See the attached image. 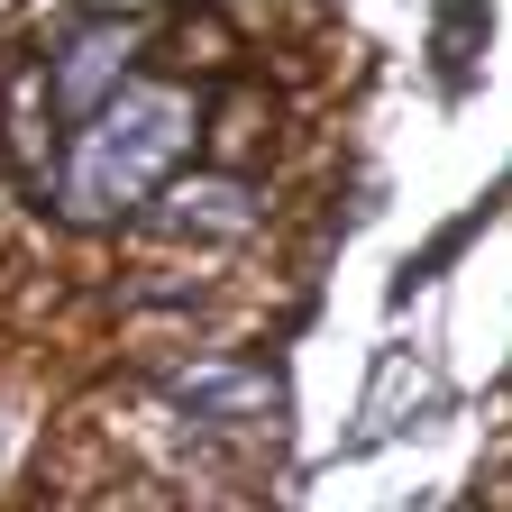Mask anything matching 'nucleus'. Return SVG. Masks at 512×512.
I'll use <instances>...</instances> for the list:
<instances>
[{
	"label": "nucleus",
	"instance_id": "obj_1",
	"mask_svg": "<svg viewBox=\"0 0 512 512\" xmlns=\"http://www.w3.org/2000/svg\"><path fill=\"white\" fill-rule=\"evenodd\" d=\"M192 138H202V101L183 83H138L128 74L101 110L74 119V147H64V174L46 183V211L74 220V229H110L192 156Z\"/></svg>",
	"mask_w": 512,
	"mask_h": 512
},
{
	"label": "nucleus",
	"instance_id": "obj_2",
	"mask_svg": "<svg viewBox=\"0 0 512 512\" xmlns=\"http://www.w3.org/2000/svg\"><path fill=\"white\" fill-rule=\"evenodd\" d=\"M138 46H147V28L119 19V10H74V19H64L55 55L37 64V74H46V110H55V128H74L83 110H101L128 74H138Z\"/></svg>",
	"mask_w": 512,
	"mask_h": 512
},
{
	"label": "nucleus",
	"instance_id": "obj_3",
	"mask_svg": "<svg viewBox=\"0 0 512 512\" xmlns=\"http://www.w3.org/2000/svg\"><path fill=\"white\" fill-rule=\"evenodd\" d=\"M138 211H147V229H165V238H202V247L220 238V247H229V238H247L256 220H266V192H256L247 174H183V165H174Z\"/></svg>",
	"mask_w": 512,
	"mask_h": 512
},
{
	"label": "nucleus",
	"instance_id": "obj_4",
	"mask_svg": "<svg viewBox=\"0 0 512 512\" xmlns=\"http://www.w3.org/2000/svg\"><path fill=\"white\" fill-rule=\"evenodd\" d=\"M174 403L202 421H266V412H284V375L256 357H211V366L174 375Z\"/></svg>",
	"mask_w": 512,
	"mask_h": 512
},
{
	"label": "nucleus",
	"instance_id": "obj_5",
	"mask_svg": "<svg viewBox=\"0 0 512 512\" xmlns=\"http://www.w3.org/2000/svg\"><path fill=\"white\" fill-rule=\"evenodd\" d=\"M485 37H494V0H439V19H430V55H439V74H448V83H467V74H476Z\"/></svg>",
	"mask_w": 512,
	"mask_h": 512
}]
</instances>
